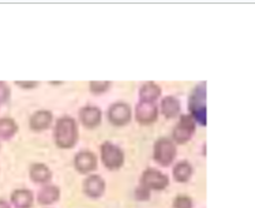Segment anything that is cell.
Listing matches in <instances>:
<instances>
[{
    "instance_id": "obj_16",
    "label": "cell",
    "mask_w": 255,
    "mask_h": 208,
    "mask_svg": "<svg viewBox=\"0 0 255 208\" xmlns=\"http://www.w3.org/2000/svg\"><path fill=\"white\" fill-rule=\"evenodd\" d=\"M161 93H162V90H161L160 85H158L157 83H155L151 80V82L143 83L142 87L139 88L138 95L142 102H153L155 103L156 100L160 98Z\"/></svg>"
},
{
    "instance_id": "obj_2",
    "label": "cell",
    "mask_w": 255,
    "mask_h": 208,
    "mask_svg": "<svg viewBox=\"0 0 255 208\" xmlns=\"http://www.w3.org/2000/svg\"><path fill=\"white\" fill-rule=\"evenodd\" d=\"M189 111L195 123H199L203 127L206 126V82L199 83L191 90L189 97Z\"/></svg>"
},
{
    "instance_id": "obj_13",
    "label": "cell",
    "mask_w": 255,
    "mask_h": 208,
    "mask_svg": "<svg viewBox=\"0 0 255 208\" xmlns=\"http://www.w3.org/2000/svg\"><path fill=\"white\" fill-rule=\"evenodd\" d=\"M158 111H161L162 116H165L166 118H176L180 114V111H181L180 100L175 95H166L161 99Z\"/></svg>"
},
{
    "instance_id": "obj_22",
    "label": "cell",
    "mask_w": 255,
    "mask_h": 208,
    "mask_svg": "<svg viewBox=\"0 0 255 208\" xmlns=\"http://www.w3.org/2000/svg\"><path fill=\"white\" fill-rule=\"evenodd\" d=\"M10 97V88L5 82L0 80V103H4Z\"/></svg>"
},
{
    "instance_id": "obj_9",
    "label": "cell",
    "mask_w": 255,
    "mask_h": 208,
    "mask_svg": "<svg viewBox=\"0 0 255 208\" xmlns=\"http://www.w3.org/2000/svg\"><path fill=\"white\" fill-rule=\"evenodd\" d=\"M98 158L95 152L88 149L81 150L74 157V167L79 173L87 174L97 168Z\"/></svg>"
},
{
    "instance_id": "obj_20",
    "label": "cell",
    "mask_w": 255,
    "mask_h": 208,
    "mask_svg": "<svg viewBox=\"0 0 255 208\" xmlns=\"http://www.w3.org/2000/svg\"><path fill=\"white\" fill-rule=\"evenodd\" d=\"M111 87V82L108 80H91L90 90L93 94H102L106 93Z\"/></svg>"
},
{
    "instance_id": "obj_6",
    "label": "cell",
    "mask_w": 255,
    "mask_h": 208,
    "mask_svg": "<svg viewBox=\"0 0 255 208\" xmlns=\"http://www.w3.org/2000/svg\"><path fill=\"white\" fill-rule=\"evenodd\" d=\"M168 182H170V179H168L167 174L161 172L160 169L152 168V167L146 168L141 174V186L150 191L165 190L168 186Z\"/></svg>"
},
{
    "instance_id": "obj_15",
    "label": "cell",
    "mask_w": 255,
    "mask_h": 208,
    "mask_svg": "<svg viewBox=\"0 0 255 208\" xmlns=\"http://www.w3.org/2000/svg\"><path fill=\"white\" fill-rule=\"evenodd\" d=\"M33 192L26 188H19L11 193V203L16 208H30L33 206Z\"/></svg>"
},
{
    "instance_id": "obj_23",
    "label": "cell",
    "mask_w": 255,
    "mask_h": 208,
    "mask_svg": "<svg viewBox=\"0 0 255 208\" xmlns=\"http://www.w3.org/2000/svg\"><path fill=\"white\" fill-rule=\"evenodd\" d=\"M134 196H136L137 200L139 201H147L150 200V190H147V188L143 187V186H139V187L136 188Z\"/></svg>"
},
{
    "instance_id": "obj_21",
    "label": "cell",
    "mask_w": 255,
    "mask_h": 208,
    "mask_svg": "<svg viewBox=\"0 0 255 208\" xmlns=\"http://www.w3.org/2000/svg\"><path fill=\"white\" fill-rule=\"evenodd\" d=\"M174 208H192V200L187 196H177L174 200Z\"/></svg>"
},
{
    "instance_id": "obj_1",
    "label": "cell",
    "mask_w": 255,
    "mask_h": 208,
    "mask_svg": "<svg viewBox=\"0 0 255 208\" xmlns=\"http://www.w3.org/2000/svg\"><path fill=\"white\" fill-rule=\"evenodd\" d=\"M78 138V124L76 119L69 116L59 117L54 126V140L57 147L71 149L77 144Z\"/></svg>"
},
{
    "instance_id": "obj_4",
    "label": "cell",
    "mask_w": 255,
    "mask_h": 208,
    "mask_svg": "<svg viewBox=\"0 0 255 208\" xmlns=\"http://www.w3.org/2000/svg\"><path fill=\"white\" fill-rule=\"evenodd\" d=\"M101 161L106 168L116 171L124 166L125 153L121 147L110 140H106L101 145Z\"/></svg>"
},
{
    "instance_id": "obj_7",
    "label": "cell",
    "mask_w": 255,
    "mask_h": 208,
    "mask_svg": "<svg viewBox=\"0 0 255 208\" xmlns=\"http://www.w3.org/2000/svg\"><path fill=\"white\" fill-rule=\"evenodd\" d=\"M107 118L113 126H126L132 118L131 107L126 102H115L108 108Z\"/></svg>"
},
{
    "instance_id": "obj_5",
    "label": "cell",
    "mask_w": 255,
    "mask_h": 208,
    "mask_svg": "<svg viewBox=\"0 0 255 208\" xmlns=\"http://www.w3.org/2000/svg\"><path fill=\"white\" fill-rule=\"evenodd\" d=\"M195 129H196V123L192 119V117L190 114H182V116H180L176 126L172 129L171 139L177 144H184L191 139L195 133Z\"/></svg>"
},
{
    "instance_id": "obj_12",
    "label": "cell",
    "mask_w": 255,
    "mask_h": 208,
    "mask_svg": "<svg viewBox=\"0 0 255 208\" xmlns=\"http://www.w3.org/2000/svg\"><path fill=\"white\" fill-rule=\"evenodd\" d=\"M53 122V113L48 109H39L30 116L29 127L35 132H42L49 128Z\"/></svg>"
},
{
    "instance_id": "obj_8",
    "label": "cell",
    "mask_w": 255,
    "mask_h": 208,
    "mask_svg": "<svg viewBox=\"0 0 255 208\" xmlns=\"http://www.w3.org/2000/svg\"><path fill=\"white\" fill-rule=\"evenodd\" d=\"M158 106L153 102H138L134 109L136 121L142 126H148L157 121L158 118Z\"/></svg>"
},
{
    "instance_id": "obj_14",
    "label": "cell",
    "mask_w": 255,
    "mask_h": 208,
    "mask_svg": "<svg viewBox=\"0 0 255 208\" xmlns=\"http://www.w3.org/2000/svg\"><path fill=\"white\" fill-rule=\"evenodd\" d=\"M29 176L35 183H48L52 178V171L45 163H33L29 168Z\"/></svg>"
},
{
    "instance_id": "obj_19",
    "label": "cell",
    "mask_w": 255,
    "mask_h": 208,
    "mask_svg": "<svg viewBox=\"0 0 255 208\" xmlns=\"http://www.w3.org/2000/svg\"><path fill=\"white\" fill-rule=\"evenodd\" d=\"M18 132V124L10 117H1L0 118V138L1 139H10Z\"/></svg>"
},
{
    "instance_id": "obj_18",
    "label": "cell",
    "mask_w": 255,
    "mask_h": 208,
    "mask_svg": "<svg viewBox=\"0 0 255 208\" xmlns=\"http://www.w3.org/2000/svg\"><path fill=\"white\" fill-rule=\"evenodd\" d=\"M172 176L176 182L184 183L187 182L192 176V166L187 161H180L172 168Z\"/></svg>"
},
{
    "instance_id": "obj_3",
    "label": "cell",
    "mask_w": 255,
    "mask_h": 208,
    "mask_svg": "<svg viewBox=\"0 0 255 208\" xmlns=\"http://www.w3.org/2000/svg\"><path fill=\"white\" fill-rule=\"evenodd\" d=\"M177 154L176 143L168 137H160L153 144V159L162 167H168Z\"/></svg>"
},
{
    "instance_id": "obj_17",
    "label": "cell",
    "mask_w": 255,
    "mask_h": 208,
    "mask_svg": "<svg viewBox=\"0 0 255 208\" xmlns=\"http://www.w3.org/2000/svg\"><path fill=\"white\" fill-rule=\"evenodd\" d=\"M61 191L54 185H45L38 192V202L40 205H52L59 200Z\"/></svg>"
},
{
    "instance_id": "obj_10",
    "label": "cell",
    "mask_w": 255,
    "mask_h": 208,
    "mask_svg": "<svg viewBox=\"0 0 255 208\" xmlns=\"http://www.w3.org/2000/svg\"><path fill=\"white\" fill-rule=\"evenodd\" d=\"M79 121L86 128H96L102 121V111L96 106H83L79 109Z\"/></svg>"
},
{
    "instance_id": "obj_24",
    "label": "cell",
    "mask_w": 255,
    "mask_h": 208,
    "mask_svg": "<svg viewBox=\"0 0 255 208\" xmlns=\"http://www.w3.org/2000/svg\"><path fill=\"white\" fill-rule=\"evenodd\" d=\"M16 85H19V87L24 88V89H33V88L37 87L38 84H39V82H37V80H33V82H25V80H15Z\"/></svg>"
},
{
    "instance_id": "obj_25",
    "label": "cell",
    "mask_w": 255,
    "mask_h": 208,
    "mask_svg": "<svg viewBox=\"0 0 255 208\" xmlns=\"http://www.w3.org/2000/svg\"><path fill=\"white\" fill-rule=\"evenodd\" d=\"M0 208H10L9 203L4 200H0Z\"/></svg>"
},
{
    "instance_id": "obj_11",
    "label": "cell",
    "mask_w": 255,
    "mask_h": 208,
    "mask_svg": "<svg viewBox=\"0 0 255 208\" xmlns=\"http://www.w3.org/2000/svg\"><path fill=\"white\" fill-rule=\"evenodd\" d=\"M106 182L100 174H90L83 181V191L88 197L98 198L105 193Z\"/></svg>"
}]
</instances>
